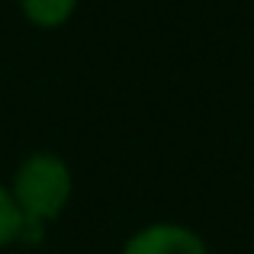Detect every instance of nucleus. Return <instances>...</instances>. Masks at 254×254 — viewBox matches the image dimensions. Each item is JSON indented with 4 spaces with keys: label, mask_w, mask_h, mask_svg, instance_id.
I'll return each mask as SVG.
<instances>
[{
    "label": "nucleus",
    "mask_w": 254,
    "mask_h": 254,
    "mask_svg": "<svg viewBox=\"0 0 254 254\" xmlns=\"http://www.w3.org/2000/svg\"><path fill=\"white\" fill-rule=\"evenodd\" d=\"M71 196V174L55 155H32L19 168L13 203L23 216V232L39 235L45 219H55Z\"/></svg>",
    "instance_id": "f257e3e1"
},
{
    "label": "nucleus",
    "mask_w": 254,
    "mask_h": 254,
    "mask_svg": "<svg viewBox=\"0 0 254 254\" xmlns=\"http://www.w3.org/2000/svg\"><path fill=\"white\" fill-rule=\"evenodd\" d=\"M123 254H206V245L184 225H148L142 229Z\"/></svg>",
    "instance_id": "f03ea898"
},
{
    "label": "nucleus",
    "mask_w": 254,
    "mask_h": 254,
    "mask_svg": "<svg viewBox=\"0 0 254 254\" xmlns=\"http://www.w3.org/2000/svg\"><path fill=\"white\" fill-rule=\"evenodd\" d=\"M19 3H23V13L32 23L49 29V26H62L74 13L77 0H19Z\"/></svg>",
    "instance_id": "7ed1b4c3"
},
{
    "label": "nucleus",
    "mask_w": 254,
    "mask_h": 254,
    "mask_svg": "<svg viewBox=\"0 0 254 254\" xmlns=\"http://www.w3.org/2000/svg\"><path fill=\"white\" fill-rule=\"evenodd\" d=\"M16 235H23V216L13 203V193H6L0 187V248L10 245Z\"/></svg>",
    "instance_id": "20e7f679"
}]
</instances>
